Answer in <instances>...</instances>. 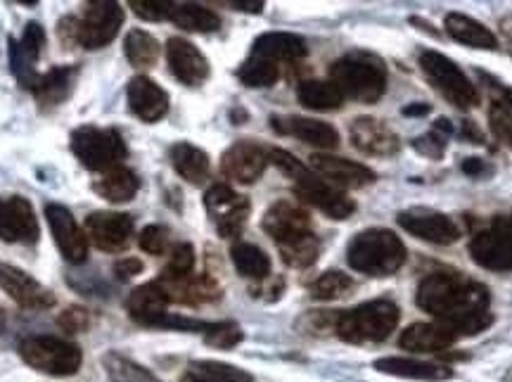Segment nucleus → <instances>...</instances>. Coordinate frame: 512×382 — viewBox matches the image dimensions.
<instances>
[{
  "label": "nucleus",
  "instance_id": "aec40b11",
  "mask_svg": "<svg viewBox=\"0 0 512 382\" xmlns=\"http://www.w3.org/2000/svg\"><path fill=\"white\" fill-rule=\"evenodd\" d=\"M166 62H169L171 74H174L183 86H202L211 74L209 62L207 57L202 55V50L178 36L166 41Z\"/></svg>",
  "mask_w": 512,
  "mask_h": 382
},
{
  "label": "nucleus",
  "instance_id": "a878e982",
  "mask_svg": "<svg viewBox=\"0 0 512 382\" xmlns=\"http://www.w3.org/2000/svg\"><path fill=\"white\" fill-rule=\"evenodd\" d=\"M458 337L444 323H413L403 330L399 337V345L408 352L415 354H437L444 352L456 342Z\"/></svg>",
  "mask_w": 512,
  "mask_h": 382
},
{
  "label": "nucleus",
  "instance_id": "9b49d317",
  "mask_svg": "<svg viewBox=\"0 0 512 382\" xmlns=\"http://www.w3.org/2000/svg\"><path fill=\"white\" fill-rule=\"evenodd\" d=\"M204 207L221 238H238L249 219V200L226 183H216L204 193Z\"/></svg>",
  "mask_w": 512,
  "mask_h": 382
},
{
  "label": "nucleus",
  "instance_id": "6e6552de",
  "mask_svg": "<svg viewBox=\"0 0 512 382\" xmlns=\"http://www.w3.org/2000/svg\"><path fill=\"white\" fill-rule=\"evenodd\" d=\"M420 69L425 72L427 81L444 95L451 105L458 110H472L479 105V93L475 84L467 79V74L460 69L451 57L437 53V50H422Z\"/></svg>",
  "mask_w": 512,
  "mask_h": 382
},
{
  "label": "nucleus",
  "instance_id": "c03bdc74",
  "mask_svg": "<svg viewBox=\"0 0 512 382\" xmlns=\"http://www.w3.org/2000/svg\"><path fill=\"white\" fill-rule=\"evenodd\" d=\"M192 271H195V247L190 243H178L174 250H171V259L162 273L185 278L192 276Z\"/></svg>",
  "mask_w": 512,
  "mask_h": 382
},
{
  "label": "nucleus",
  "instance_id": "f03ea898",
  "mask_svg": "<svg viewBox=\"0 0 512 382\" xmlns=\"http://www.w3.org/2000/svg\"><path fill=\"white\" fill-rule=\"evenodd\" d=\"M268 159H271L275 167L283 171L287 178H290L294 193H297L299 200H304L306 205L320 209L328 219L344 221L356 212V202L351 200L344 190L330 186L328 181H323L318 174H313V171L306 169L304 164L294 155H290L287 150L271 148L268 150Z\"/></svg>",
  "mask_w": 512,
  "mask_h": 382
},
{
  "label": "nucleus",
  "instance_id": "39448f33",
  "mask_svg": "<svg viewBox=\"0 0 512 382\" xmlns=\"http://www.w3.org/2000/svg\"><path fill=\"white\" fill-rule=\"evenodd\" d=\"M399 316L401 311L394 302L373 299L339 314L335 333L349 345H375L394 333V328L399 326Z\"/></svg>",
  "mask_w": 512,
  "mask_h": 382
},
{
  "label": "nucleus",
  "instance_id": "bb28decb",
  "mask_svg": "<svg viewBox=\"0 0 512 382\" xmlns=\"http://www.w3.org/2000/svg\"><path fill=\"white\" fill-rule=\"evenodd\" d=\"M375 368L380 373L396 375V378H408V380L441 382V380L453 378V371L444 364H432V361H418V359H401V356H387V359L375 361Z\"/></svg>",
  "mask_w": 512,
  "mask_h": 382
},
{
  "label": "nucleus",
  "instance_id": "f8f14e48",
  "mask_svg": "<svg viewBox=\"0 0 512 382\" xmlns=\"http://www.w3.org/2000/svg\"><path fill=\"white\" fill-rule=\"evenodd\" d=\"M399 226L406 233L415 235V238L427 240L432 245H453L458 243L460 238V228L451 216L434 212V209L427 207H411V209H403L396 216Z\"/></svg>",
  "mask_w": 512,
  "mask_h": 382
},
{
  "label": "nucleus",
  "instance_id": "2eb2a0df",
  "mask_svg": "<svg viewBox=\"0 0 512 382\" xmlns=\"http://www.w3.org/2000/svg\"><path fill=\"white\" fill-rule=\"evenodd\" d=\"M0 290L10 299H15L19 307L31 311L50 309L55 304V295L46 285L38 283L27 271L17 269L12 264H3V261H0Z\"/></svg>",
  "mask_w": 512,
  "mask_h": 382
},
{
  "label": "nucleus",
  "instance_id": "c756f323",
  "mask_svg": "<svg viewBox=\"0 0 512 382\" xmlns=\"http://www.w3.org/2000/svg\"><path fill=\"white\" fill-rule=\"evenodd\" d=\"M79 69L76 67H53L46 74H41L36 88L31 93L36 95V100L41 107H57L69 98V93L74 91V81Z\"/></svg>",
  "mask_w": 512,
  "mask_h": 382
},
{
  "label": "nucleus",
  "instance_id": "412c9836",
  "mask_svg": "<svg viewBox=\"0 0 512 382\" xmlns=\"http://www.w3.org/2000/svg\"><path fill=\"white\" fill-rule=\"evenodd\" d=\"M311 169L335 188H366L375 183V171L366 164L335 155H311Z\"/></svg>",
  "mask_w": 512,
  "mask_h": 382
},
{
  "label": "nucleus",
  "instance_id": "423d86ee",
  "mask_svg": "<svg viewBox=\"0 0 512 382\" xmlns=\"http://www.w3.org/2000/svg\"><path fill=\"white\" fill-rule=\"evenodd\" d=\"M69 145L76 159L91 171H110L121 167L128 148L117 129H102V126H79L69 136Z\"/></svg>",
  "mask_w": 512,
  "mask_h": 382
},
{
  "label": "nucleus",
  "instance_id": "5fc2aeb1",
  "mask_svg": "<svg viewBox=\"0 0 512 382\" xmlns=\"http://www.w3.org/2000/svg\"><path fill=\"white\" fill-rule=\"evenodd\" d=\"M230 8L233 10H242V12H254V15H259V12H264V3L261 0H230Z\"/></svg>",
  "mask_w": 512,
  "mask_h": 382
},
{
  "label": "nucleus",
  "instance_id": "ddd939ff",
  "mask_svg": "<svg viewBox=\"0 0 512 382\" xmlns=\"http://www.w3.org/2000/svg\"><path fill=\"white\" fill-rule=\"evenodd\" d=\"M38 235H41V228L27 197L12 195L8 200L0 197V240L34 245L38 243Z\"/></svg>",
  "mask_w": 512,
  "mask_h": 382
},
{
  "label": "nucleus",
  "instance_id": "4be33fe9",
  "mask_svg": "<svg viewBox=\"0 0 512 382\" xmlns=\"http://www.w3.org/2000/svg\"><path fill=\"white\" fill-rule=\"evenodd\" d=\"M271 126L280 136H292L318 150H335L339 145V133L335 126L328 122H318V119L297 117V114L278 117L275 114V117H271Z\"/></svg>",
  "mask_w": 512,
  "mask_h": 382
},
{
  "label": "nucleus",
  "instance_id": "603ef678",
  "mask_svg": "<svg viewBox=\"0 0 512 382\" xmlns=\"http://www.w3.org/2000/svg\"><path fill=\"white\" fill-rule=\"evenodd\" d=\"M463 171H465V174L470 176V178H479V176L491 174V167L484 162V159H479V157H467L465 162H463Z\"/></svg>",
  "mask_w": 512,
  "mask_h": 382
},
{
  "label": "nucleus",
  "instance_id": "f257e3e1",
  "mask_svg": "<svg viewBox=\"0 0 512 382\" xmlns=\"http://www.w3.org/2000/svg\"><path fill=\"white\" fill-rule=\"evenodd\" d=\"M415 304L451 328L456 337L477 335L494 323L486 285L456 271H437L422 278Z\"/></svg>",
  "mask_w": 512,
  "mask_h": 382
},
{
  "label": "nucleus",
  "instance_id": "5701e85b",
  "mask_svg": "<svg viewBox=\"0 0 512 382\" xmlns=\"http://www.w3.org/2000/svg\"><path fill=\"white\" fill-rule=\"evenodd\" d=\"M126 100L140 122L155 124L169 112V93L150 76H133L126 86Z\"/></svg>",
  "mask_w": 512,
  "mask_h": 382
},
{
  "label": "nucleus",
  "instance_id": "1a4fd4ad",
  "mask_svg": "<svg viewBox=\"0 0 512 382\" xmlns=\"http://www.w3.org/2000/svg\"><path fill=\"white\" fill-rule=\"evenodd\" d=\"M124 24V8L112 0H93L81 15H76V46L100 50L114 41Z\"/></svg>",
  "mask_w": 512,
  "mask_h": 382
},
{
  "label": "nucleus",
  "instance_id": "9d476101",
  "mask_svg": "<svg viewBox=\"0 0 512 382\" xmlns=\"http://www.w3.org/2000/svg\"><path fill=\"white\" fill-rule=\"evenodd\" d=\"M470 257L486 271H512V214L496 216L472 238Z\"/></svg>",
  "mask_w": 512,
  "mask_h": 382
},
{
  "label": "nucleus",
  "instance_id": "393cba45",
  "mask_svg": "<svg viewBox=\"0 0 512 382\" xmlns=\"http://www.w3.org/2000/svg\"><path fill=\"white\" fill-rule=\"evenodd\" d=\"M169 304L171 302L166 299L164 290L157 285V280L138 285V288L133 290L126 299L128 316H131L136 323H140V326H147V328H155L157 323L169 314Z\"/></svg>",
  "mask_w": 512,
  "mask_h": 382
},
{
  "label": "nucleus",
  "instance_id": "4c0bfd02",
  "mask_svg": "<svg viewBox=\"0 0 512 382\" xmlns=\"http://www.w3.org/2000/svg\"><path fill=\"white\" fill-rule=\"evenodd\" d=\"M278 250L287 266H292V269H309L320 257V240L316 233H309L285 245H278Z\"/></svg>",
  "mask_w": 512,
  "mask_h": 382
},
{
  "label": "nucleus",
  "instance_id": "20e7f679",
  "mask_svg": "<svg viewBox=\"0 0 512 382\" xmlns=\"http://www.w3.org/2000/svg\"><path fill=\"white\" fill-rule=\"evenodd\" d=\"M330 81L344 98L363 105H375L387 93V67L373 53H349L332 62Z\"/></svg>",
  "mask_w": 512,
  "mask_h": 382
},
{
  "label": "nucleus",
  "instance_id": "6ab92c4d",
  "mask_svg": "<svg viewBox=\"0 0 512 382\" xmlns=\"http://www.w3.org/2000/svg\"><path fill=\"white\" fill-rule=\"evenodd\" d=\"M46 219L62 257L72 261V264H83L88 259V238L83 228L76 224L72 212L64 205L53 202V205L46 207Z\"/></svg>",
  "mask_w": 512,
  "mask_h": 382
},
{
  "label": "nucleus",
  "instance_id": "f704fd0d",
  "mask_svg": "<svg viewBox=\"0 0 512 382\" xmlns=\"http://www.w3.org/2000/svg\"><path fill=\"white\" fill-rule=\"evenodd\" d=\"M181 382H254V378L242 368L221 364V361H195L185 371Z\"/></svg>",
  "mask_w": 512,
  "mask_h": 382
},
{
  "label": "nucleus",
  "instance_id": "6e6d98bb",
  "mask_svg": "<svg viewBox=\"0 0 512 382\" xmlns=\"http://www.w3.org/2000/svg\"><path fill=\"white\" fill-rule=\"evenodd\" d=\"M430 110V105H408L403 107V114H406V117H425V114H430Z\"/></svg>",
  "mask_w": 512,
  "mask_h": 382
},
{
  "label": "nucleus",
  "instance_id": "a211bd4d",
  "mask_svg": "<svg viewBox=\"0 0 512 382\" xmlns=\"http://www.w3.org/2000/svg\"><path fill=\"white\" fill-rule=\"evenodd\" d=\"M261 226H264L268 238H271L275 245H285L290 243V240H297L302 238V235L313 233L311 214L287 200H280L268 207Z\"/></svg>",
  "mask_w": 512,
  "mask_h": 382
},
{
  "label": "nucleus",
  "instance_id": "b1692460",
  "mask_svg": "<svg viewBox=\"0 0 512 382\" xmlns=\"http://www.w3.org/2000/svg\"><path fill=\"white\" fill-rule=\"evenodd\" d=\"M252 55L271 60L278 67L297 65L299 60H304L309 55V46H306L302 36L290 34V31H268V34H261L256 38Z\"/></svg>",
  "mask_w": 512,
  "mask_h": 382
},
{
  "label": "nucleus",
  "instance_id": "8fccbe9b",
  "mask_svg": "<svg viewBox=\"0 0 512 382\" xmlns=\"http://www.w3.org/2000/svg\"><path fill=\"white\" fill-rule=\"evenodd\" d=\"M140 273H143V261L136 257H126L114 264V276H117L119 280H124V283L126 280L140 276Z\"/></svg>",
  "mask_w": 512,
  "mask_h": 382
},
{
  "label": "nucleus",
  "instance_id": "49530a36",
  "mask_svg": "<svg viewBox=\"0 0 512 382\" xmlns=\"http://www.w3.org/2000/svg\"><path fill=\"white\" fill-rule=\"evenodd\" d=\"M91 323H93L91 311L86 307H67L60 316H57V326L69 335L86 333V330L91 328Z\"/></svg>",
  "mask_w": 512,
  "mask_h": 382
},
{
  "label": "nucleus",
  "instance_id": "58836bf2",
  "mask_svg": "<svg viewBox=\"0 0 512 382\" xmlns=\"http://www.w3.org/2000/svg\"><path fill=\"white\" fill-rule=\"evenodd\" d=\"M238 79L249 88H268L278 84L280 67L273 65L271 60L249 53L247 60L238 69Z\"/></svg>",
  "mask_w": 512,
  "mask_h": 382
},
{
  "label": "nucleus",
  "instance_id": "37998d69",
  "mask_svg": "<svg viewBox=\"0 0 512 382\" xmlns=\"http://www.w3.org/2000/svg\"><path fill=\"white\" fill-rule=\"evenodd\" d=\"M204 340L214 349H233L242 342V330L238 323H211Z\"/></svg>",
  "mask_w": 512,
  "mask_h": 382
},
{
  "label": "nucleus",
  "instance_id": "3c124183",
  "mask_svg": "<svg viewBox=\"0 0 512 382\" xmlns=\"http://www.w3.org/2000/svg\"><path fill=\"white\" fill-rule=\"evenodd\" d=\"M256 290H261V292H256V295H259L261 299H266V302H275L278 297H283L285 280L268 276L266 280H261V288H256Z\"/></svg>",
  "mask_w": 512,
  "mask_h": 382
},
{
  "label": "nucleus",
  "instance_id": "ea45409f",
  "mask_svg": "<svg viewBox=\"0 0 512 382\" xmlns=\"http://www.w3.org/2000/svg\"><path fill=\"white\" fill-rule=\"evenodd\" d=\"M311 299L316 302H335V299L349 297L354 292V280L344 271H328L311 283Z\"/></svg>",
  "mask_w": 512,
  "mask_h": 382
},
{
  "label": "nucleus",
  "instance_id": "864d4df0",
  "mask_svg": "<svg viewBox=\"0 0 512 382\" xmlns=\"http://www.w3.org/2000/svg\"><path fill=\"white\" fill-rule=\"evenodd\" d=\"M460 136H463L467 143L484 145V133L475 122H472V119H463V124H460Z\"/></svg>",
  "mask_w": 512,
  "mask_h": 382
},
{
  "label": "nucleus",
  "instance_id": "c9c22d12",
  "mask_svg": "<svg viewBox=\"0 0 512 382\" xmlns=\"http://www.w3.org/2000/svg\"><path fill=\"white\" fill-rule=\"evenodd\" d=\"M230 257H233V264L240 276L249 280H266L271 276V257L261 247L252 243H238L230 250Z\"/></svg>",
  "mask_w": 512,
  "mask_h": 382
},
{
  "label": "nucleus",
  "instance_id": "473e14b6",
  "mask_svg": "<svg viewBox=\"0 0 512 382\" xmlns=\"http://www.w3.org/2000/svg\"><path fill=\"white\" fill-rule=\"evenodd\" d=\"M297 100L306 107V110L332 112L342 107L344 95L335 84H332V81L306 79L297 86Z\"/></svg>",
  "mask_w": 512,
  "mask_h": 382
},
{
  "label": "nucleus",
  "instance_id": "7ed1b4c3",
  "mask_svg": "<svg viewBox=\"0 0 512 382\" xmlns=\"http://www.w3.org/2000/svg\"><path fill=\"white\" fill-rule=\"evenodd\" d=\"M347 261L363 276L389 278L406 264V245L389 228H366L351 238Z\"/></svg>",
  "mask_w": 512,
  "mask_h": 382
},
{
  "label": "nucleus",
  "instance_id": "79ce46f5",
  "mask_svg": "<svg viewBox=\"0 0 512 382\" xmlns=\"http://www.w3.org/2000/svg\"><path fill=\"white\" fill-rule=\"evenodd\" d=\"M102 364H105L110 382H162L147 371V368L136 364V361L126 359V356H121L117 352L107 354L105 359H102Z\"/></svg>",
  "mask_w": 512,
  "mask_h": 382
},
{
  "label": "nucleus",
  "instance_id": "dca6fc26",
  "mask_svg": "<svg viewBox=\"0 0 512 382\" xmlns=\"http://www.w3.org/2000/svg\"><path fill=\"white\" fill-rule=\"evenodd\" d=\"M351 145L370 157H394L401 150V140L389 124L377 117H356L349 124Z\"/></svg>",
  "mask_w": 512,
  "mask_h": 382
},
{
  "label": "nucleus",
  "instance_id": "a18cd8bd",
  "mask_svg": "<svg viewBox=\"0 0 512 382\" xmlns=\"http://www.w3.org/2000/svg\"><path fill=\"white\" fill-rule=\"evenodd\" d=\"M138 245H140V250L152 254V257H162V254L166 252V247H169V228L159 226V224L145 226L143 231H140Z\"/></svg>",
  "mask_w": 512,
  "mask_h": 382
},
{
  "label": "nucleus",
  "instance_id": "e433bc0d",
  "mask_svg": "<svg viewBox=\"0 0 512 382\" xmlns=\"http://www.w3.org/2000/svg\"><path fill=\"white\" fill-rule=\"evenodd\" d=\"M124 55L136 69H152L159 60V43L143 29H131L124 41Z\"/></svg>",
  "mask_w": 512,
  "mask_h": 382
},
{
  "label": "nucleus",
  "instance_id": "cd10ccee",
  "mask_svg": "<svg viewBox=\"0 0 512 382\" xmlns=\"http://www.w3.org/2000/svg\"><path fill=\"white\" fill-rule=\"evenodd\" d=\"M446 34L453 41L463 43L467 48H479V50H498V38L491 29H486L482 22L463 15V12H451L444 19Z\"/></svg>",
  "mask_w": 512,
  "mask_h": 382
},
{
  "label": "nucleus",
  "instance_id": "13d9d810",
  "mask_svg": "<svg viewBox=\"0 0 512 382\" xmlns=\"http://www.w3.org/2000/svg\"><path fill=\"white\" fill-rule=\"evenodd\" d=\"M503 382H512V368H510V371H508V373H505V375H503Z\"/></svg>",
  "mask_w": 512,
  "mask_h": 382
},
{
  "label": "nucleus",
  "instance_id": "7c9ffc66",
  "mask_svg": "<svg viewBox=\"0 0 512 382\" xmlns=\"http://www.w3.org/2000/svg\"><path fill=\"white\" fill-rule=\"evenodd\" d=\"M169 159L174 164L176 174L183 178V181L192 183V186H202L209 178V155L202 148L192 143H176L174 148L169 150Z\"/></svg>",
  "mask_w": 512,
  "mask_h": 382
},
{
  "label": "nucleus",
  "instance_id": "4d7b16f0",
  "mask_svg": "<svg viewBox=\"0 0 512 382\" xmlns=\"http://www.w3.org/2000/svg\"><path fill=\"white\" fill-rule=\"evenodd\" d=\"M5 323H8V318H5V311L0 309V333H3V330H5Z\"/></svg>",
  "mask_w": 512,
  "mask_h": 382
},
{
  "label": "nucleus",
  "instance_id": "c85d7f7f",
  "mask_svg": "<svg viewBox=\"0 0 512 382\" xmlns=\"http://www.w3.org/2000/svg\"><path fill=\"white\" fill-rule=\"evenodd\" d=\"M93 190L102 200L114 202V205H124L131 202L140 190V178L126 167H114L110 171H102V174L93 181Z\"/></svg>",
  "mask_w": 512,
  "mask_h": 382
},
{
  "label": "nucleus",
  "instance_id": "0eeeda50",
  "mask_svg": "<svg viewBox=\"0 0 512 382\" xmlns=\"http://www.w3.org/2000/svg\"><path fill=\"white\" fill-rule=\"evenodd\" d=\"M19 356L34 371L53 375V378H67V375L79 373L83 364L81 349L74 342L53 335H34L22 340Z\"/></svg>",
  "mask_w": 512,
  "mask_h": 382
},
{
  "label": "nucleus",
  "instance_id": "72a5a7b5",
  "mask_svg": "<svg viewBox=\"0 0 512 382\" xmlns=\"http://www.w3.org/2000/svg\"><path fill=\"white\" fill-rule=\"evenodd\" d=\"M169 22L185 31H195V34H209L221 27V17L197 3H171Z\"/></svg>",
  "mask_w": 512,
  "mask_h": 382
},
{
  "label": "nucleus",
  "instance_id": "f3484780",
  "mask_svg": "<svg viewBox=\"0 0 512 382\" xmlns=\"http://www.w3.org/2000/svg\"><path fill=\"white\" fill-rule=\"evenodd\" d=\"M268 162H271V159H268L266 148H261L259 143L240 140V143L230 145V148L223 152L221 171L223 176L230 178V181L249 186V183L259 181L261 174H264L268 167Z\"/></svg>",
  "mask_w": 512,
  "mask_h": 382
},
{
  "label": "nucleus",
  "instance_id": "2f4dec72",
  "mask_svg": "<svg viewBox=\"0 0 512 382\" xmlns=\"http://www.w3.org/2000/svg\"><path fill=\"white\" fill-rule=\"evenodd\" d=\"M491 95V107H489V126L494 131V136L501 140L503 145H508L512 150V88L501 86L498 81L489 79L486 81Z\"/></svg>",
  "mask_w": 512,
  "mask_h": 382
},
{
  "label": "nucleus",
  "instance_id": "09e8293b",
  "mask_svg": "<svg viewBox=\"0 0 512 382\" xmlns=\"http://www.w3.org/2000/svg\"><path fill=\"white\" fill-rule=\"evenodd\" d=\"M46 41H48L46 29H43L38 22H29L22 38H19V46L24 48V53H29L34 60H38L43 53V48H46Z\"/></svg>",
  "mask_w": 512,
  "mask_h": 382
},
{
  "label": "nucleus",
  "instance_id": "4468645a",
  "mask_svg": "<svg viewBox=\"0 0 512 382\" xmlns=\"http://www.w3.org/2000/svg\"><path fill=\"white\" fill-rule=\"evenodd\" d=\"M83 233L102 252H121L131 243L133 219L124 212H93L86 216Z\"/></svg>",
  "mask_w": 512,
  "mask_h": 382
},
{
  "label": "nucleus",
  "instance_id": "a19ab883",
  "mask_svg": "<svg viewBox=\"0 0 512 382\" xmlns=\"http://www.w3.org/2000/svg\"><path fill=\"white\" fill-rule=\"evenodd\" d=\"M453 124L446 117H441L434 122V126L425 136H418L413 140V150L420 152L427 159H441L448 148V140L453 136Z\"/></svg>",
  "mask_w": 512,
  "mask_h": 382
},
{
  "label": "nucleus",
  "instance_id": "de8ad7c7",
  "mask_svg": "<svg viewBox=\"0 0 512 382\" xmlns=\"http://www.w3.org/2000/svg\"><path fill=\"white\" fill-rule=\"evenodd\" d=\"M128 5L140 19H147V22H164V19H169L171 12L169 0H131Z\"/></svg>",
  "mask_w": 512,
  "mask_h": 382
}]
</instances>
